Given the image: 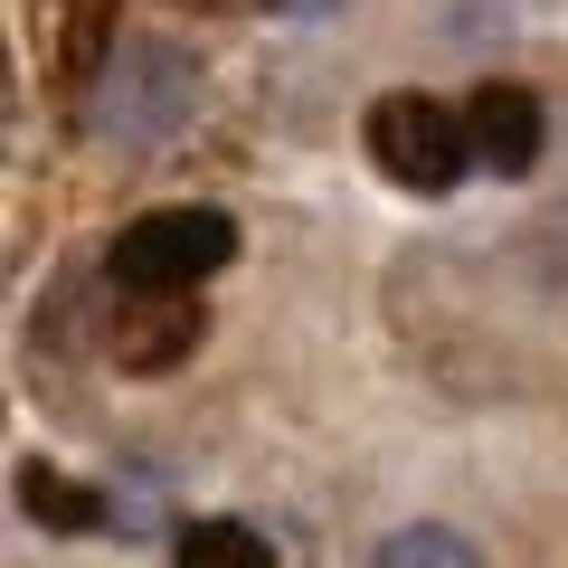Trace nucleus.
Wrapping results in <instances>:
<instances>
[{
	"mask_svg": "<svg viewBox=\"0 0 568 568\" xmlns=\"http://www.w3.org/2000/svg\"><path fill=\"white\" fill-rule=\"evenodd\" d=\"M237 256V227L227 209H142L133 227H114V284L123 294H190L200 275Z\"/></svg>",
	"mask_w": 568,
	"mask_h": 568,
	"instance_id": "obj_1",
	"label": "nucleus"
},
{
	"mask_svg": "<svg viewBox=\"0 0 568 568\" xmlns=\"http://www.w3.org/2000/svg\"><path fill=\"white\" fill-rule=\"evenodd\" d=\"M369 152H379V171L398 190H455L465 162H474L465 123L446 104H426V95H379L369 104Z\"/></svg>",
	"mask_w": 568,
	"mask_h": 568,
	"instance_id": "obj_2",
	"label": "nucleus"
},
{
	"mask_svg": "<svg viewBox=\"0 0 568 568\" xmlns=\"http://www.w3.org/2000/svg\"><path fill=\"white\" fill-rule=\"evenodd\" d=\"M190 67L171 58V48H152V39H133V48H114L104 58V133H171V123L190 114Z\"/></svg>",
	"mask_w": 568,
	"mask_h": 568,
	"instance_id": "obj_3",
	"label": "nucleus"
},
{
	"mask_svg": "<svg viewBox=\"0 0 568 568\" xmlns=\"http://www.w3.org/2000/svg\"><path fill=\"white\" fill-rule=\"evenodd\" d=\"M465 142H474V162H484V171L521 181V171L540 162V142H549L540 95H521V85H484V95L465 104Z\"/></svg>",
	"mask_w": 568,
	"mask_h": 568,
	"instance_id": "obj_4",
	"label": "nucleus"
},
{
	"mask_svg": "<svg viewBox=\"0 0 568 568\" xmlns=\"http://www.w3.org/2000/svg\"><path fill=\"white\" fill-rule=\"evenodd\" d=\"M190 342H200V304H171V294H142L114 323V361L123 369H171V361H190Z\"/></svg>",
	"mask_w": 568,
	"mask_h": 568,
	"instance_id": "obj_5",
	"label": "nucleus"
},
{
	"mask_svg": "<svg viewBox=\"0 0 568 568\" xmlns=\"http://www.w3.org/2000/svg\"><path fill=\"white\" fill-rule=\"evenodd\" d=\"M20 503H29L39 530H67V540H85V530L114 521V503H104L95 484H77V474H58V465H29L20 474Z\"/></svg>",
	"mask_w": 568,
	"mask_h": 568,
	"instance_id": "obj_6",
	"label": "nucleus"
},
{
	"mask_svg": "<svg viewBox=\"0 0 568 568\" xmlns=\"http://www.w3.org/2000/svg\"><path fill=\"white\" fill-rule=\"evenodd\" d=\"M171 568H275V549L246 521H190L181 549H171Z\"/></svg>",
	"mask_w": 568,
	"mask_h": 568,
	"instance_id": "obj_7",
	"label": "nucleus"
},
{
	"mask_svg": "<svg viewBox=\"0 0 568 568\" xmlns=\"http://www.w3.org/2000/svg\"><path fill=\"white\" fill-rule=\"evenodd\" d=\"M369 568H474V549L455 540V530L417 521V530H388V540H379V559H369Z\"/></svg>",
	"mask_w": 568,
	"mask_h": 568,
	"instance_id": "obj_8",
	"label": "nucleus"
},
{
	"mask_svg": "<svg viewBox=\"0 0 568 568\" xmlns=\"http://www.w3.org/2000/svg\"><path fill=\"white\" fill-rule=\"evenodd\" d=\"M265 10H294V20H313V10H332V0H265Z\"/></svg>",
	"mask_w": 568,
	"mask_h": 568,
	"instance_id": "obj_9",
	"label": "nucleus"
}]
</instances>
